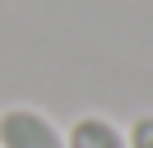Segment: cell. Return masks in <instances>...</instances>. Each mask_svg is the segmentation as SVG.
Returning <instances> with one entry per match:
<instances>
[{"label":"cell","instance_id":"6da1fadb","mask_svg":"<svg viewBox=\"0 0 153 148\" xmlns=\"http://www.w3.org/2000/svg\"><path fill=\"white\" fill-rule=\"evenodd\" d=\"M0 148H65V130L42 107L14 102L0 111Z\"/></svg>","mask_w":153,"mask_h":148},{"label":"cell","instance_id":"7a4b0ae2","mask_svg":"<svg viewBox=\"0 0 153 148\" xmlns=\"http://www.w3.org/2000/svg\"><path fill=\"white\" fill-rule=\"evenodd\" d=\"M65 148H130V144H125V125H116L102 111H84L65 125Z\"/></svg>","mask_w":153,"mask_h":148},{"label":"cell","instance_id":"3957f363","mask_svg":"<svg viewBox=\"0 0 153 148\" xmlns=\"http://www.w3.org/2000/svg\"><path fill=\"white\" fill-rule=\"evenodd\" d=\"M125 144L130 148H153V111H139L125 125Z\"/></svg>","mask_w":153,"mask_h":148}]
</instances>
